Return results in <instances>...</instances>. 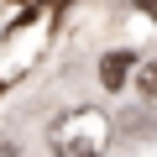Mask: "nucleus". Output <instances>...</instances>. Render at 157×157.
Masks as SVG:
<instances>
[{
    "label": "nucleus",
    "instance_id": "4",
    "mask_svg": "<svg viewBox=\"0 0 157 157\" xmlns=\"http://www.w3.org/2000/svg\"><path fill=\"white\" fill-rule=\"evenodd\" d=\"M136 6H141V11L152 16V21H157V0H136Z\"/></svg>",
    "mask_w": 157,
    "mask_h": 157
},
{
    "label": "nucleus",
    "instance_id": "5",
    "mask_svg": "<svg viewBox=\"0 0 157 157\" xmlns=\"http://www.w3.org/2000/svg\"><path fill=\"white\" fill-rule=\"evenodd\" d=\"M0 157H21V152H16V147H0Z\"/></svg>",
    "mask_w": 157,
    "mask_h": 157
},
{
    "label": "nucleus",
    "instance_id": "3",
    "mask_svg": "<svg viewBox=\"0 0 157 157\" xmlns=\"http://www.w3.org/2000/svg\"><path fill=\"white\" fill-rule=\"evenodd\" d=\"M136 84H141V94H147V100H157V58H152V63H141Z\"/></svg>",
    "mask_w": 157,
    "mask_h": 157
},
{
    "label": "nucleus",
    "instance_id": "2",
    "mask_svg": "<svg viewBox=\"0 0 157 157\" xmlns=\"http://www.w3.org/2000/svg\"><path fill=\"white\" fill-rule=\"evenodd\" d=\"M126 73H131V52H110V58L100 63V84H105V89L115 94V89L126 84Z\"/></svg>",
    "mask_w": 157,
    "mask_h": 157
},
{
    "label": "nucleus",
    "instance_id": "1",
    "mask_svg": "<svg viewBox=\"0 0 157 157\" xmlns=\"http://www.w3.org/2000/svg\"><path fill=\"white\" fill-rule=\"evenodd\" d=\"M47 141H52V157H100L110 147V115L94 105H73L52 121Z\"/></svg>",
    "mask_w": 157,
    "mask_h": 157
}]
</instances>
